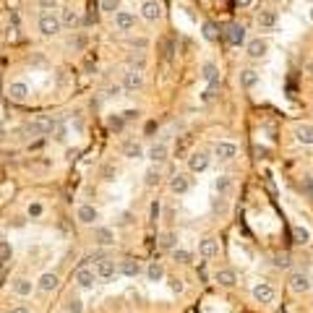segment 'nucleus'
I'll return each instance as SVG.
<instances>
[{"label": "nucleus", "mask_w": 313, "mask_h": 313, "mask_svg": "<svg viewBox=\"0 0 313 313\" xmlns=\"http://www.w3.org/2000/svg\"><path fill=\"white\" fill-rule=\"evenodd\" d=\"M250 3H253V0H238V6H240V8H248Z\"/></svg>", "instance_id": "13d9d810"}, {"label": "nucleus", "mask_w": 313, "mask_h": 313, "mask_svg": "<svg viewBox=\"0 0 313 313\" xmlns=\"http://www.w3.org/2000/svg\"><path fill=\"white\" fill-rule=\"evenodd\" d=\"M214 188H217L219 196H230V191H232V178H230V175H217Z\"/></svg>", "instance_id": "72a5a7b5"}, {"label": "nucleus", "mask_w": 313, "mask_h": 313, "mask_svg": "<svg viewBox=\"0 0 313 313\" xmlns=\"http://www.w3.org/2000/svg\"><path fill=\"white\" fill-rule=\"evenodd\" d=\"M146 279L149 282H162L165 279V264L162 261H151L146 266Z\"/></svg>", "instance_id": "c85d7f7f"}, {"label": "nucleus", "mask_w": 313, "mask_h": 313, "mask_svg": "<svg viewBox=\"0 0 313 313\" xmlns=\"http://www.w3.org/2000/svg\"><path fill=\"white\" fill-rule=\"evenodd\" d=\"M212 165V156L206 151H191V156H188V170L191 172H203V170H209Z\"/></svg>", "instance_id": "1a4fd4ad"}, {"label": "nucleus", "mask_w": 313, "mask_h": 313, "mask_svg": "<svg viewBox=\"0 0 313 313\" xmlns=\"http://www.w3.org/2000/svg\"><path fill=\"white\" fill-rule=\"evenodd\" d=\"M125 89H123V84H110L107 86V97H120Z\"/></svg>", "instance_id": "de8ad7c7"}, {"label": "nucleus", "mask_w": 313, "mask_h": 313, "mask_svg": "<svg viewBox=\"0 0 313 313\" xmlns=\"http://www.w3.org/2000/svg\"><path fill=\"white\" fill-rule=\"evenodd\" d=\"M11 313H31L26 305H16V308H11Z\"/></svg>", "instance_id": "4d7b16f0"}, {"label": "nucleus", "mask_w": 313, "mask_h": 313, "mask_svg": "<svg viewBox=\"0 0 313 313\" xmlns=\"http://www.w3.org/2000/svg\"><path fill=\"white\" fill-rule=\"evenodd\" d=\"M53 138L58 141V144H66V138H68V125H66V120H63V118H55Z\"/></svg>", "instance_id": "2f4dec72"}, {"label": "nucleus", "mask_w": 313, "mask_h": 313, "mask_svg": "<svg viewBox=\"0 0 313 313\" xmlns=\"http://www.w3.org/2000/svg\"><path fill=\"white\" fill-rule=\"evenodd\" d=\"M141 19L154 24V21H160L162 19V6H160V0H146L144 6H141Z\"/></svg>", "instance_id": "ddd939ff"}, {"label": "nucleus", "mask_w": 313, "mask_h": 313, "mask_svg": "<svg viewBox=\"0 0 313 313\" xmlns=\"http://www.w3.org/2000/svg\"><path fill=\"white\" fill-rule=\"evenodd\" d=\"M42 11H55L58 8V0H37Z\"/></svg>", "instance_id": "09e8293b"}, {"label": "nucleus", "mask_w": 313, "mask_h": 313, "mask_svg": "<svg viewBox=\"0 0 313 313\" xmlns=\"http://www.w3.org/2000/svg\"><path fill=\"white\" fill-rule=\"evenodd\" d=\"M13 292L19 297H29L31 292H34V282L26 279V277H16L13 279Z\"/></svg>", "instance_id": "b1692460"}, {"label": "nucleus", "mask_w": 313, "mask_h": 313, "mask_svg": "<svg viewBox=\"0 0 313 313\" xmlns=\"http://www.w3.org/2000/svg\"><path fill=\"white\" fill-rule=\"evenodd\" d=\"M160 209H162V203L160 201H151V206H149V219H151V222L160 219Z\"/></svg>", "instance_id": "37998d69"}, {"label": "nucleus", "mask_w": 313, "mask_h": 313, "mask_svg": "<svg viewBox=\"0 0 313 313\" xmlns=\"http://www.w3.org/2000/svg\"><path fill=\"white\" fill-rule=\"evenodd\" d=\"M198 256H203V258L219 256V240H217V238H203V240H198Z\"/></svg>", "instance_id": "aec40b11"}, {"label": "nucleus", "mask_w": 313, "mask_h": 313, "mask_svg": "<svg viewBox=\"0 0 313 313\" xmlns=\"http://www.w3.org/2000/svg\"><path fill=\"white\" fill-rule=\"evenodd\" d=\"M201 34H203V39H206V42H217L219 39V26L214 21H203Z\"/></svg>", "instance_id": "f704fd0d"}, {"label": "nucleus", "mask_w": 313, "mask_h": 313, "mask_svg": "<svg viewBox=\"0 0 313 313\" xmlns=\"http://www.w3.org/2000/svg\"><path fill=\"white\" fill-rule=\"evenodd\" d=\"M97 272L94 269H89V266H78L76 269V285L81 287V290H91L94 285H97Z\"/></svg>", "instance_id": "423d86ee"}, {"label": "nucleus", "mask_w": 313, "mask_h": 313, "mask_svg": "<svg viewBox=\"0 0 313 313\" xmlns=\"http://www.w3.org/2000/svg\"><path fill=\"white\" fill-rule=\"evenodd\" d=\"M269 3H282V0H269Z\"/></svg>", "instance_id": "680f3d73"}, {"label": "nucleus", "mask_w": 313, "mask_h": 313, "mask_svg": "<svg viewBox=\"0 0 313 313\" xmlns=\"http://www.w3.org/2000/svg\"><path fill=\"white\" fill-rule=\"evenodd\" d=\"M170 191L175 196H185L191 191V178H188L185 172H175V175L170 178Z\"/></svg>", "instance_id": "9b49d317"}, {"label": "nucleus", "mask_w": 313, "mask_h": 313, "mask_svg": "<svg viewBox=\"0 0 313 313\" xmlns=\"http://www.w3.org/2000/svg\"><path fill=\"white\" fill-rule=\"evenodd\" d=\"M160 178H162V165H149L146 172H144V183H146V188H154L156 183H160Z\"/></svg>", "instance_id": "c756f323"}, {"label": "nucleus", "mask_w": 313, "mask_h": 313, "mask_svg": "<svg viewBox=\"0 0 313 313\" xmlns=\"http://www.w3.org/2000/svg\"><path fill=\"white\" fill-rule=\"evenodd\" d=\"M102 175H105V180H115V170H113V167H105Z\"/></svg>", "instance_id": "5fc2aeb1"}, {"label": "nucleus", "mask_w": 313, "mask_h": 313, "mask_svg": "<svg viewBox=\"0 0 313 313\" xmlns=\"http://www.w3.org/2000/svg\"><path fill=\"white\" fill-rule=\"evenodd\" d=\"M120 84H123L125 91H138L141 86H144V73L136 71V68H128V71L123 73V81Z\"/></svg>", "instance_id": "6e6552de"}, {"label": "nucleus", "mask_w": 313, "mask_h": 313, "mask_svg": "<svg viewBox=\"0 0 313 313\" xmlns=\"http://www.w3.org/2000/svg\"><path fill=\"white\" fill-rule=\"evenodd\" d=\"M99 8H102L105 13H115V11H118V0H102Z\"/></svg>", "instance_id": "c03bdc74"}, {"label": "nucleus", "mask_w": 313, "mask_h": 313, "mask_svg": "<svg viewBox=\"0 0 313 313\" xmlns=\"http://www.w3.org/2000/svg\"><path fill=\"white\" fill-rule=\"evenodd\" d=\"M292 240H295L297 245H308V243H310V232H308V227H303V225H292Z\"/></svg>", "instance_id": "473e14b6"}, {"label": "nucleus", "mask_w": 313, "mask_h": 313, "mask_svg": "<svg viewBox=\"0 0 313 313\" xmlns=\"http://www.w3.org/2000/svg\"><path fill=\"white\" fill-rule=\"evenodd\" d=\"M44 214V206H42V203L39 201H34V203H29V209H26V217L29 219H39Z\"/></svg>", "instance_id": "a19ab883"}, {"label": "nucleus", "mask_w": 313, "mask_h": 313, "mask_svg": "<svg viewBox=\"0 0 313 313\" xmlns=\"http://www.w3.org/2000/svg\"><path fill=\"white\" fill-rule=\"evenodd\" d=\"M94 272H97L99 279H113L115 272H118V266H115L113 258H99V261H97V269H94Z\"/></svg>", "instance_id": "4be33fe9"}, {"label": "nucleus", "mask_w": 313, "mask_h": 313, "mask_svg": "<svg viewBox=\"0 0 313 313\" xmlns=\"http://www.w3.org/2000/svg\"><path fill=\"white\" fill-rule=\"evenodd\" d=\"M292 133H295V141H297V144L313 146V125H310V123H297L295 128H292Z\"/></svg>", "instance_id": "2eb2a0df"}, {"label": "nucleus", "mask_w": 313, "mask_h": 313, "mask_svg": "<svg viewBox=\"0 0 313 313\" xmlns=\"http://www.w3.org/2000/svg\"><path fill=\"white\" fill-rule=\"evenodd\" d=\"M201 78L209 84V91H217L219 89V71L214 63H203V68H201Z\"/></svg>", "instance_id": "a211bd4d"}, {"label": "nucleus", "mask_w": 313, "mask_h": 313, "mask_svg": "<svg viewBox=\"0 0 313 313\" xmlns=\"http://www.w3.org/2000/svg\"><path fill=\"white\" fill-rule=\"evenodd\" d=\"M185 146H188V141H185V138H180L178 144H175V154H178V156H183V154H185Z\"/></svg>", "instance_id": "603ef678"}, {"label": "nucleus", "mask_w": 313, "mask_h": 313, "mask_svg": "<svg viewBox=\"0 0 313 313\" xmlns=\"http://www.w3.org/2000/svg\"><path fill=\"white\" fill-rule=\"evenodd\" d=\"M225 39H227V44H232V47H240V44L245 42V29H243L240 24H227Z\"/></svg>", "instance_id": "f3484780"}, {"label": "nucleus", "mask_w": 313, "mask_h": 313, "mask_svg": "<svg viewBox=\"0 0 313 313\" xmlns=\"http://www.w3.org/2000/svg\"><path fill=\"white\" fill-rule=\"evenodd\" d=\"M94 243L97 245H115V230L107 225H94Z\"/></svg>", "instance_id": "f8f14e48"}, {"label": "nucleus", "mask_w": 313, "mask_h": 313, "mask_svg": "<svg viewBox=\"0 0 313 313\" xmlns=\"http://www.w3.org/2000/svg\"><path fill=\"white\" fill-rule=\"evenodd\" d=\"M290 264H292V258H290V253H285V250L274 256V266H277V269H290Z\"/></svg>", "instance_id": "ea45409f"}, {"label": "nucleus", "mask_w": 313, "mask_h": 313, "mask_svg": "<svg viewBox=\"0 0 313 313\" xmlns=\"http://www.w3.org/2000/svg\"><path fill=\"white\" fill-rule=\"evenodd\" d=\"M123 125H125V118H123V115H110V118H107V128H110V131L120 133Z\"/></svg>", "instance_id": "58836bf2"}, {"label": "nucleus", "mask_w": 313, "mask_h": 313, "mask_svg": "<svg viewBox=\"0 0 313 313\" xmlns=\"http://www.w3.org/2000/svg\"><path fill=\"white\" fill-rule=\"evenodd\" d=\"M287 287H290L295 295H303V292L310 290V277H308L305 272H292L290 279H287Z\"/></svg>", "instance_id": "39448f33"}, {"label": "nucleus", "mask_w": 313, "mask_h": 313, "mask_svg": "<svg viewBox=\"0 0 313 313\" xmlns=\"http://www.w3.org/2000/svg\"><path fill=\"white\" fill-rule=\"evenodd\" d=\"M245 53H248V58L261 60V58H266V53H269V42L261 39V37H256V39H250V42H248Z\"/></svg>", "instance_id": "dca6fc26"}, {"label": "nucleus", "mask_w": 313, "mask_h": 313, "mask_svg": "<svg viewBox=\"0 0 313 313\" xmlns=\"http://www.w3.org/2000/svg\"><path fill=\"white\" fill-rule=\"evenodd\" d=\"M123 156H128V160H141L144 156V146L138 144V141H125L123 144Z\"/></svg>", "instance_id": "a878e982"}, {"label": "nucleus", "mask_w": 313, "mask_h": 313, "mask_svg": "<svg viewBox=\"0 0 313 313\" xmlns=\"http://www.w3.org/2000/svg\"><path fill=\"white\" fill-rule=\"evenodd\" d=\"M115 29L120 31V34H128V31H133L136 26V16L128 13V11H115Z\"/></svg>", "instance_id": "9d476101"}, {"label": "nucleus", "mask_w": 313, "mask_h": 313, "mask_svg": "<svg viewBox=\"0 0 313 313\" xmlns=\"http://www.w3.org/2000/svg\"><path fill=\"white\" fill-rule=\"evenodd\" d=\"M214 282L219 287H235V285H238V274H235V269H217L214 272Z\"/></svg>", "instance_id": "412c9836"}, {"label": "nucleus", "mask_w": 313, "mask_h": 313, "mask_svg": "<svg viewBox=\"0 0 313 313\" xmlns=\"http://www.w3.org/2000/svg\"><path fill=\"white\" fill-rule=\"evenodd\" d=\"M258 81H261V76H258L253 68L240 71V86H243V89H253V86H258Z\"/></svg>", "instance_id": "bb28decb"}, {"label": "nucleus", "mask_w": 313, "mask_h": 313, "mask_svg": "<svg viewBox=\"0 0 313 313\" xmlns=\"http://www.w3.org/2000/svg\"><path fill=\"white\" fill-rule=\"evenodd\" d=\"M11 258V245L6 243V245H0V269L6 266V261Z\"/></svg>", "instance_id": "a18cd8bd"}, {"label": "nucleus", "mask_w": 313, "mask_h": 313, "mask_svg": "<svg viewBox=\"0 0 313 313\" xmlns=\"http://www.w3.org/2000/svg\"><path fill=\"white\" fill-rule=\"evenodd\" d=\"M128 44H131V47H138V50H146V44H149V42H146L144 37H138V39H131Z\"/></svg>", "instance_id": "3c124183"}, {"label": "nucleus", "mask_w": 313, "mask_h": 313, "mask_svg": "<svg viewBox=\"0 0 313 313\" xmlns=\"http://www.w3.org/2000/svg\"><path fill=\"white\" fill-rule=\"evenodd\" d=\"M37 26H39V34H42V37H58L60 31H63L60 16H58L55 11H42Z\"/></svg>", "instance_id": "f257e3e1"}, {"label": "nucleus", "mask_w": 313, "mask_h": 313, "mask_svg": "<svg viewBox=\"0 0 313 313\" xmlns=\"http://www.w3.org/2000/svg\"><path fill=\"white\" fill-rule=\"evenodd\" d=\"M212 212H214V214H217V212H219V214L227 212V201H225V196H217V198L212 201Z\"/></svg>", "instance_id": "79ce46f5"}, {"label": "nucleus", "mask_w": 313, "mask_h": 313, "mask_svg": "<svg viewBox=\"0 0 313 313\" xmlns=\"http://www.w3.org/2000/svg\"><path fill=\"white\" fill-rule=\"evenodd\" d=\"M66 313H84V300H81V297L71 295L66 300Z\"/></svg>", "instance_id": "e433bc0d"}, {"label": "nucleus", "mask_w": 313, "mask_h": 313, "mask_svg": "<svg viewBox=\"0 0 313 313\" xmlns=\"http://www.w3.org/2000/svg\"><path fill=\"white\" fill-rule=\"evenodd\" d=\"M3 141H6V128L0 125V144H3Z\"/></svg>", "instance_id": "bf43d9fd"}, {"label": "nucleus", "mask_w": 313, "mask_h": 313, "mask_svg": "<svg viewBox=\"0 0 313 313\" xmlns=\"http://www.w3.org/2000/svg\"><path fill=\"white\" fill-rule=\"evenodd\" d=\"M68 47H76V50H81V47H84V37H76V39L71 37V39H68Z\"/></svg>", "instance_id": "864d4df0"}, {"label": "nucleus", "mask_w": 313, "mask_h": 313, "mask_svg": "<svg viewBox=\"0 0 313 313\" xmlns=\"http://www.w3.org/2000/svg\"><path fill=\"white\" fill-rule=\"evenodd\" d=\"M256 24H258V29H274L277 26V11H261L258 16H256Z\"/></svg>", "instance_id": "393cba45"}, {"label": "nucleus", "mask_w": 313, "mask_h": 313, "mask_svg": "<svg viewBox=\"0 0 313 313\" xmlns=\"http://www.w3.org/2000/svg\"><path fill=\"white\" fill-rule=\"evenodd\" d=\"M76 219H78V225H97L99 212L94 209L91 203H81V206L76 209Z\"/></svg>", "instance_id": "4468645a"}, {"label": "nucleus", "mask_w": 313, "mask_h": 313, "mask_svg": "<svg viewBox=\"0 0 313 313\" xmlns=\"http://www.w3.org/2000/svg\"><path fill=\"white\" fill-rule=\"evenodd\" d=\"M8 97H11V102H26L29 99V84L26 81H11Z\"/></svg>", "instance_id": "6ab92c4d"}, {"label": "nucleus", "mask_w": 313, "mask_h": 313, "mask_svg": "<svg viewBox=\"0 0 313 313\" xmlns=\"http://www.w3.org/2000/svg\"><path fill=\"white\" fill-rule=\"evenodd\" d=\"M308 16H310V21H313V8H310V13H308Z\"/></svg>", "instance_id": "052dcab7"}, {"label": "nucleus", "mask_w": 313, "mask_h": 313, "mask_svg": "<svg viewBox=\"0 0 313 313\" xmlns=\"http://www.w3.org/2000/svg\"><path fill=\"white\" fill-rule=\"evenodd\" d=\"M172 258H175L178 264H193V253L185 250V248H175L172 250Z\"/></svg>", "instance_id": "4c0bfd02"}, {"label": "nucleus", "mask_w": 313, "mask_h": 313, "mask_svg": "<svg viewBox=\"0 0 313 313\" xmlns=\"http://www.w3.org/2000/svg\"><path fill=\"white\" fill-rule=\"evenodd\" d=\"M160 248H162V250H170V253H172V250L178 248V235L172 232V230L162 232V235H160Z\"/></svg>", "instance_id": "7c9ffc66"}, {"label": "nucleus", "mask_w": 313, "mask_h": 313, "mask_svg": "<svg viewBox=\"0 0 313 313\" xmlns=\"http://www.w3.org/2000/svg\"><path fill=\"white\" fill-rule=\"evenodd\" d=\"M53 128H55V118L39 115V118L29 120V123L24 125V133H26L29 138H39V136H50V133H53Z\"/></svg>", "instance_id": "f03ea898"}, {"label": "nucleus", "mask_w": 313, "mask_h": 313, "mask_svg": "<svg viewBox=\"0 0 313 313\" xmlns=\"http://www.w3.org/2000/svg\"><path fill=\"white\" fill-rule=\"evenodd\" d=\"M118 272H120L123 277H138L141 266H138V261H136V258H123V261H120V266H118Z\"/></svg>", "instance_id": "cd10ccee"}, {"label": "nucleus", "mask_w": 313, "mask_h": 313, "mask_svg": "<svg viewBox=\"0 0 313 313\" xmlns=\"http://www.w3.org/2000/svg\"><path fill=\"white\" fill-rule=\"evenodd\" d=\"M58 285H60V277H58L55 272H44V274L37 279V287H39L42 292H53V290H58Z\"/></svg>", "instance_id": "5701e85b"}, {"label": "nucleus", "mask_w": 313, "mask_h": 313, "mask_svg": "<svg viewBox=\"0 0 313 313\" xmlns=\"http://www.w3.org/2000/svg\"><path fill=\"white\" fill-rule=\"evenodd\" d=\"M167 285H170L172 292H183V279H178V277H170V279H167Z\"/></svg>", "instance_id": "49530a36"}, {"label": "nucleus", "mask_w": 313, "mask_h": 313, "mask_svg": "<svg viewBox=\"0 0 313 313\" xmlns=\"http://www.w3.org/2000/svg\"><path fill=\"white\" fill-rule=\"evenodd\" d=\"M60 24H63V29H76L78 26V13L76 11H63L60 13Z\"/></svg>", "instance_id": "c9c22d12"}, {"label": "nucleus", "mask_w": 313, "mask_h": 313, "mask_svg": "<svg viewBox=\"0 0 313 313\" xmlns=\"http://www.w3.org/2000/svg\"><path fill=\"white\" fill-rule=\"evenodd\" d=\"M214 156L219 162H232L235 156H238V144H232V141H217L214 144Z\"/></svg>", "instance_id": "20e7f679"}, {"label": "nucleus", "mask_w": 313, "mask_h": 313, "mask_svg": "<svg viewBox=\"0 0 313 313\" xmlns=\"http://www.w3.org/2000/svg\"><path fill=\"white\" fill-rule=\"evenodd\" d=\"M274 297H277V290H274L272 282H256L253 285V300L256 303L269 305V303H274Z\"/></svg>", "instance_id": "7ed1b4c3"}, {"label": "nucleus", "mask_w": 313, "mask_h": 313, "mask_svg": "<svg viewBox=\"0 0 313 313\" xmlns=\"http://www.w3.org/2000/svg\"><path fill=\"white\" fill-rule=\"evenodd\" d=\"M131 222H133V217H131V212H123V214H120V219H118V225H120V227H128Z\"/></svg>", "instance_id": "8fccbe9b"}, {"label": "nucleus", "mask_w": 313, "mask_h": 313, "mask_svg": "<svg viewBox=\"0 0 313 313\" xmlns=\"http://www.w3.org/2000/svg\"><path fill=\"white\" fill-rule=\"evenodd\" d=\"M125 120H133V118H138V110H125V113H120Z\"/></svg>", "instance_id": "6e6d98bb"}, {"label": "nucleus", "mask_w": 313, "mask_h": 313, "mask_svg": "<svg viewBox=\"0 0 313 313\" xmlns=\"http://www.w3.org/2000/svg\"><path fill=\"white\" fill-rule=\"evenodd\" d=\"M146 156H149V162H151V165H165V162H167V156H170V146H167V141H156V144H151L149 151H146Z\"/></svg>", "instance_id": "0eeeda50"}]
</instances>
